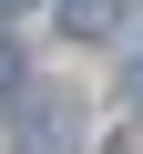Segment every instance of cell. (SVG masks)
Segmentation results:
<instances>
[{"label": "cell", "mask_w": 143, "mask_h": 154, "mask_svg": "<svg viewBox=\"0 0 143 154\" xmlns=\"http://www.w3.org/2000/svg\"><path fill=\"white\" fill-rule=\"evenodd\" d=\"M133 103H143V51H133Z\"/></svg>", "instance_id": "cell-4"}, {"label": "cell", "mask_w": 143, "mask_h": 154, "mask_svg": "<svg viewBox=\"0 0 143 154\" xmlns=\"http://www.w3.org/2000/svg\"><path fill=\"white\" fill-rule=\"evenodd\" d=\"M72 123H82V113H72L61 93H41V103H31V134H41L31 154H72Z\"/></svg>", "instance_id": "cell-1"}, {"label": "cell", "mask_w": 143, "mask_h": 154, "mask_svg": "<svg viewBox=\"0 0 143 154\" xmlns=\"http://www.w3.org/2000/svg\"><path fill=\"white\" fill-rule=\"evenodd\" d=\"M51 11H61V31H72V41H102V31L123 21V0H51Z\"/></svg>", "instance_id": "cell-2"}, {"label": "cell", "mask_w": 143, "mask_h": 154, "mask_svg": "<svg viewBox=\"0 0 143 154\" xmlns=\"http://www.w3.org/2000/svg\"><path fill=\"white\" fill-rule=\"evenodd\" d=\"M0 93H21V51H10V41H0Z\"/></svg>", "instance_id": "cell-3"}]
</instances>
